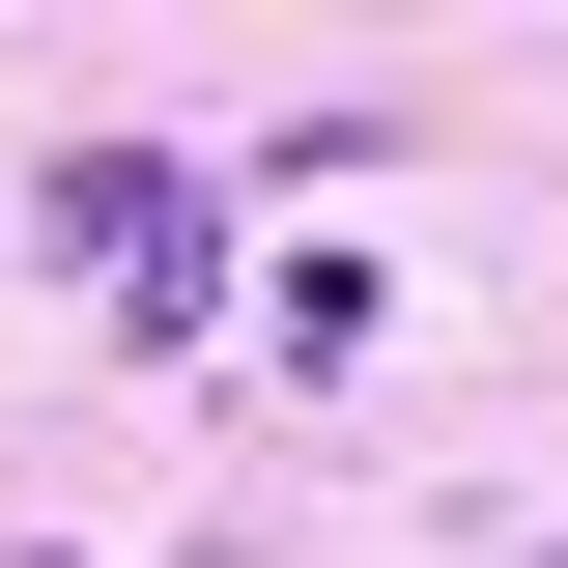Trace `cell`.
I'll list each match as a JSON object with an SVG mask.
<instances>
[{"label":"cell","instance_id":"cell-1","mask_svg":"<svg viewBox=\"0 0 568 568\" xmlns=\"http://www.w3.org/2000/svg\"><path fill=\"white\" fill-rule=\"evenodd\" d=\"M58 284L114 313V342H200L227 313V171L200 142H58Z\"/></svg>","mask_w":568,"mask_h":568}]
</instances>
